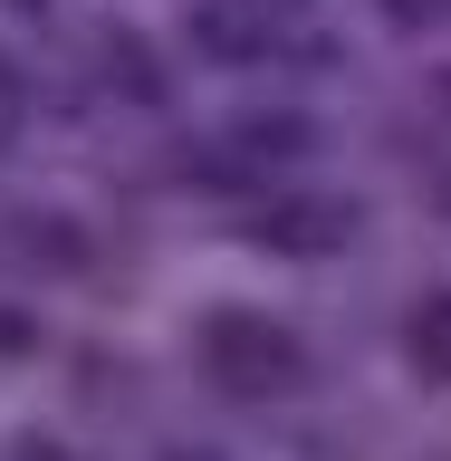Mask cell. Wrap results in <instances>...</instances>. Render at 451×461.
<instances>
[{
    "instance_id": "4",
    "label": "cell",
    "mask_w": 451,
    "mask_h": 461,
    "mask_svg": "<svg viewBox=\"0 0 451 461\" xmlns=\"http://www.w3.org/2000/svg\"><path fill=\"white\" fill-rule=\"evenodd\" d=\"M403 356H413L423 384H451V288H432L423 308L403 317Z\"/></svg>"
},
{
    "instance_id": "8",
    "label": "cell",
    "mask_w": 451,
    "mask_h": 461,
    "mask_svg": "<svg viewBox=\"0 0 451 461\" xmlns=\"http://www.w3.org/2000/svg\"><path fill=\"white\" fill-rule=\"evenodd\" d=\"M279 10H288V0H279Z\"/></svg>"
},
{
    "instance_id": "7",
    "label": "cell",
    "mask_w": 451,
    "mask_h": 461,
    "mask_svg": "<svg viewBox=\"0 0 451 461\" xmlns=\"http://www.w3.org/2000/svg\"><path fill=\"white\" fill-rule=\"evenodd\" d=\"M183 461H212V452H183Z\"/></svg>"
},
{
    "instance_id": "5",
    "label": "cell",
    "mask_w": 451,
    "mask_h": 461,
    "mask_svg": "<svg viewBox=\"0 0 451 461\" xmlns=\"http://www.w3.org/2000/svg\"><path fill=\"white\" fill-rule=\"evenodd\" d=\"M240 154H250V164H288V154H317V125L308 115H269V125H240Z\"/></svg>"
},
{
    "instance_id": "3",
    "label": "cell",
    "mask_w": 451,
    "mask_h": 461,
    "mask_svg": "<svg viewBox=\"0 0 451 461\" xmlns=\"http://www.w3.org/2000/svg\"><path fill=\"white\" fill-rule=\"evenodd\" d=\"M269 10H279V0H212V10H202V49L212 58H259L269 39H279Z\"/></svg>"
},
{
    "instance_id": "1",
    "label": "cell",
    "mask_w": 451,
    "mask_h": 461,
    "mask_svg": "<svg viewBox=\"0 0 451 461\" xmlns=\"http://www.w3.org/2000/svg\"><path fill=\"white\" fill-rule=\"evenodd\" d=\"M193 356H202V375H212L221 394H240V403H279V394L308 384V346L288 337L279 317H250V308H212Z\"/></svg>"
},
{
    "instance_id": "6",
    "label": "cell",
    "mask_w": 451,
    "mask_h": 461,
    "mask_svg": "<svg viewBox=\"0 0 451 461\" xmlns=\"http://www.w3.org/2000/svg\"><path fill=\"white\" fill-rule=\"evenodd\" d=\"M374 10H384L394 29H442L451 20V0H374Z\"/></svg>"
},
{
    "instance_id": "2",
    "label": "cell",
    "mask_w": 451,
    "mask_h": 461,
    "mask_svg": "<svg viewBox=\"0 0 451 461\" xmlns=\"http://www.w3.org/2000/svg\"><path fill=\"white\" fill-rule=\"evenodd\" d=\"M346 230H356V202H288L259 221L269 250H346Z\"/></svg>"
}]
</instances>
